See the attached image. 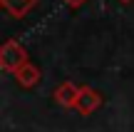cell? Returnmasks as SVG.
Instances as JSON below:
<instances>
[{
  "label": "cell",
  "mask_w": 134,
  "mask_h": 132,
  "mask_svg": "<svg viewBox=\"0 0 134 132\" xmlns=\"http://www.w3.org/2000/svg\"><path fill=\"white\" fill-rule=\"evenodd\" d=\"M27 62H30V57H27V50L23 47V43L15 38H8L0 47V70L8 75H15Z\"/></svg>",
  "instance_id": "obj_1"
},
{
  "label": "cell",
  "mask_w": 134,
  "mask_h": 132,
  "mask_svg": "<svg viewBox=\"0 0 134 132\" xmlns=\"http://www.w3.org/2000/svg\"><path fill=\"white\" fill-rule=\"evenodd\" d=\"M80 92H82V85H75L72 80H65V82H60L52 90V100H55V105H60L65 110H75L77 100H80Z\"/></svg>",
  "instance_id": "obj_2"
},
{
  "label": "cell",
  "mask_w": 134,
  "mask_h": 132,
  "mask_svg": "<svg viewBox=\"0 0 134 132\" xmlns=\"http://www.w3.org/2000/svg\"><path fill=\"white\" fill-rule=\"evenodd\" d=\"M102 95L97 92L94 87H90V85H82V92H80V100H77V112L82 115V117H90V115H94L97 110L102 107Z\"/></svg>",
  "instance_id": "obj_3"
},
{
  "label": "cell",
  "mask_w": 134,
  "mask_h": 132,
  "mask_svg": "<svg viewBox=\"0 0 134 132\" xmlns=\"http://www.w3.org/2000/svg\"><path fill=\"white\" fill-rule=\"evenodd\" d=\"M13 77H15V82H18L23 90H32V87H37L40 80H42V70H40V65L27 62L25 67H20Z\"/></svg>",
  "instance_id": "obj_4"
},
{
  "label": "cell",
  "mask_w": 134,
  "mask_h": 132,
  "mask_svg": "<svg viewBox=\"0 0 134 132\" xmlns=\"http://www.w3.org/2000/svg\"><path fill=\"white\" fill-rule=\"evenodd\" d=\"M0 5H3V10L10 15V18L20 20L37 5V0H0Z\"/></svg>",
  "instance_id": "obj_5"
},
{
  "label": "cell",
  "mask_w": 134,
  "mask_h": 132,
  "mask_svg": "<svg viewBox=\"0 0 134 132\" xmlns=\"http://www.w3.org/2000/svg\"><path fill=\"white\" fill-rule=\"evenodd\" d=\"M62 3L67 5V8H72V10H77V8H82V5H85L87 0H62Z\"/></svg>",
  "instance_id": "obj_6"
},
{
  "label": "cell",
  "mask_w": 134,
  "mask_h": 132,
  "mask_svg": "<svg viewBox=\"0 0 134 132\" xmlns=\"http://www.w3.org/2000/svg\"><path fill=\"white\" fill-rule=\"evenodd\" d=\"M119 3H124V5H132V3H134V0H119Z\"/></svg>",
  "instance_id": "obj_7"
}]
</instances>
